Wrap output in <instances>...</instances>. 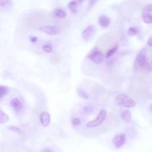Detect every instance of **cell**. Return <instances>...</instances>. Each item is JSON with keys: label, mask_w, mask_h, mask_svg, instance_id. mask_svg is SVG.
Masks as SVG:
<instances>
[{"label": "cell", "mask_w": 152, "mask_h": 152, "mask_svg": "<svg viewBox=\"0 0 152 152\" xmlns=\"http://www.w3.org/2000/svg\"><path fill=\"white\" fill-rule=\"evenodd\" d=\"M134 67L136 69H141L146 72L152 71L151 65L147 60L146 48L141 49L137 54L134 62Z\"/></svg>", "instance_id": "cell-1"}, {"label": "cell", "mask_w": 152, "mask_h": 152, "mask_svg": "<svg viewBox=\"0 0 152 152\" xmlns=\"http://www.w3.org/2000/svg\"><path fill=\"white\" fill-rule=\"evenodd\" d=\"M115 99L118 104L125 108H131L136 106V102L135 101L125 94H118L116 96Z\"/></svg>", "instance_id": "cell-2"}, {"label": "cell", "mask_w": 152, "mask_h": 152, "mask_svg": "<svg viewBox=\"0 0 152 152\" xmlns=\"http://www.w3.org/2000/svg\"><path fill=\"white\" fill-rule=\"evenodd\" d=\"M107 115V112L105 109H102L100 111L96 118L94 120L90 121L86 124V126L88 128H93L102 124L105 120Z\"/></svg>", "instance_id": "cell-3"}, {"label": "cell", "mask_w": 152, "mask_h": 152, "mask_svg": "<svg viewBox=\"0 0 152 152\" xmlns=\"http://www.w3.org/2000/svg\"><path fill=\"white\" fill-rule=\"evenodd\" d=\"M97 29L94 25H89L82 33V37L86 42H89L94 36Z\"/></svg>", "instance_id": "cell-4"}, {"label": "cell", "mask_w": 152, "mask_h": 152, "mask_svg": "<svg viewBox=\"0 0 152 152\" xmlns=\"http://www.w3.org/2000/svg\"><path fill=\"white\" fill-rule=\"evenodd\" d=\"M88 58L93 63L99 64L102 63L104 61L105 57L102 52L97 49H96L93 50V51L89 54Z\"/></svg>", "instance_id": "cell-5"}, {"label": "cell", "mask_w": 152, "mask_h": 152, "mask_svg": "<svg viewBox=\"0 0 152 152\" xmlns=\"http://www.w3.org/2000/svg\"><path fill=\"white\" fill-rule=\"evenodd\" d=\"M39 31L49 35H56L60 33L61 28L57 26L46 25L39 28Z\"/></svg>", "instance_id": "cell-6"}, {"label": "cell", "mask_w": 152, "mask_h": 152, "mask_svg": "<svg viewBox=\"0 0 152 152\" xmlns=\"http://www.w3.org/2000/svg\"><path fill=\"white\" fill-rule=\"evenodd\" d=\"M126 142V136L125 134H121L116 135L112 139V143L114 146L116 148H119L121 147Z\"/></svg>", "instance_id": "cell-7"}, {"label": "cell", "mask_w": 152, "mask_h": 152, "mask_svg": "<svg viewBox=\"0 0 152 152\" xmlns=\"http://www.w3.org/2000/svg\"><path fill=\"white\" fill-rule=\"evenodd\" d=\"M40 121L41 125L44 127H47L49 126L50 122V116L48 112H42L40 114Z\"/></svg>", "instance_id": "cell-8"}, {"label": "cell", "mask_w": 152, "mask_h": 152, "mask_svg": "<svg viewBox=\"0 0 152 152\" xmlns=\"http://www.w3.org/2000/svg\"><path fill=\"white\" fill-rule=\"evenodd\" d=\"M98 23L102 28H106L109 26L111 23V20L108 17L106 16H101L99 17Z\"/></svg>", "instance_id": "cell-9"}, {"label": "cell", "mask_w": 152, "mask_h": 152, "mask_svg": "<svg viewBox=\"0 0 152 152\" xmlns=\"http://www.w3.org/2000/svg\"><path fill=\"white\" fill-rule=\"evenodd\" d=\"M10 105L13 108L17 111H19L23 108V105L20 100L17 98H14L10 101Z\"/></svg>", "instance_id": "cell-10"}, {"label": "cell", "mask_w": 152, "mask_h": 152, "mask_svg": "<svg viewBox=\"0 0 152 152\" xmlns=\"http://www.w3.org/2000/svg\"><path fill=\"white\" fill-rule=\"evenodd\" d=\"M121 118L122 120L125 122H130L131 119V114L129 110H125L121 114Z\"/></svg>", "instance_id": "cell-11"}, {"label": "cell", "mask_w": 152, "mask_h": 152, "mask_svg": "<svg viewBox=\"0 0 152 152\" xmlns=\"http://www.w3.org/2000/svg\"><path fill=\"white\" fill-rule=\"evenodd\" d=\"M77 6L78 4L76 3L75 1H72L71 2H70L68 4V8L69 9L70 11L73 13L75 14L77 12Z\"/></svg>", "instance_id": "cell-12"}, {"label": "cell", "mask_w": 152, "mask_h": 152, "mask_svg": "<svg viewBox=\"0 0 152 152\" xmlns=\"http://www.w3.org/2000/svg\"><path fill=\"white\" fill-rule=\"evenodd\" d=\"M54 15L58 18H64L67 16L66 12L63 9H57L54 11Z\"/></svg>", "instance_id": "cell-13"}, {"label": "cell", "mask_w": 152, "mask_h": 152, "mask_svg": "<svg viewBox=\"0 0 152 152\" xmlns=\"http://www.w3.org/2000/svg\"><path fill=\"white\" fill-rule=\"evenodd\" d=\"M140 33V30L135 27H130L128 29L127 33L130 36L137 35Z\"/></svg>", "instance_id": "cell-14"}, {"label": "cell", "mask_w": 152, "mask_h": 152, "mask_svg": "<svg viewBox=\"0 0 152 152\" xmlns=\"http://www.w3.org/2000/svg\"><path fill=\"white\" fill-rule=\"evenodd\" d=\"M9 120V116L7 114L4 112L3 111H1V115H0V122L1 124L7 123Z\"/></svg>", "instance_id": "cell-15"}, {"label": "cell", "mask_w": 152, "mask_h": 152, "mask_svg": "<svg viewBox=\"0 0 152 152\" xmlns=\"http://www.w3.org/2000/svg\"><path fill=\"white\" fill-rule=\"evenodd\" d=\"M9 92V89L7 86H0V97L3 98L4 96L8 94Z\"/></svg>", "instance_id": "cell-16"}, {"label": "cell", "mask_w": 152, "mask_h": 152, "mask_svg": "<svg viewBox=\"0 0 152 152\" xmlns=\"http://www.w3.org/2000/svg\"><path fill=\"white\" fill-rule=\"evenodd\" d=\"M77 93H78V94L79 95V96L84 99H88L89 98V94L81 88H78Z\"/></svg>", "instance_id": "cell-17"}, {"label": "cell", "mask_w": 152, "mask_h": 152, "mask_svg": "<svg viewBox=\"0 0 152 152\" xmlns=\"http://www.w3.org/2000/svg\"><path fill=\"white\" fill-rule=\"evenodd\" d=\"M118 48V46H115L112 48L111 49H110L108 50V51L107 53V54H106V55H105V58L108 59V58H109V57H111L112 55H114V54L116 53V51L117 50Z\"/></svg>", "instance_id": "cell-18"}, {"label": "cell", "mask_w": 152, "mask_h": 152, "mask_svg": "<svg viewBox=\"0 0 152 152\" xmlns=\"http://www.w3.org/2000/svg\"><path fill=\"white\" fill-rule=\"evenodd\" d=\"M143 21L146 24H151L152 23V15L150 14L146 13L143 14Z\"/></svg>", "instance_id": "cell-19"}, {"label": "cell", "mask_w": 152, "mask_h": 152, "mask_svg": "<svg viewBox=\"0 0 152 152\" xmlns=\"http://www.w3.org/2000/svg\"><path fill=\"white\" fill-rule=\"evenodd\" d=\"M1 7L4 8V9H10V7L12 6V3L9 0H5V1H1Z\"/></svg>", "instance_id": "cell-20"}, {"label": "cell", "mask_w": 152, "mask_h": 152, "mask_svg": "<svg viewBox=\"0 0 152 152\" xmlns=\"http://www.w3.org/2000/svg\"><path fill=\"white\" fill-rule=\"evenodd\" d=\"M42 49L45 53H50L53 51V48L49 45H45L42 47Z\"/></svg>", "instance_id": "cell-21"}, {"label": "cell", "mask_w": 152, "mask_h": 152, "mask_svg": "<svg viewBox=\"0 0 152 152\" xmlns=\"http://www.w3.org/2000/svg\"><path fill=\"white\" fill-rule=\"evenodd\" d=\"M149 12H152V3L146 6L143 10V14H146Z\"/></svg>", "instance_id": "cell-22"}, {"label": "cell", "mask_w": 152, "mask_h": 152, "mask_svg": "<svg viewBox=\"0 0 152 152\" xmlns=\"http://www.w3.org/2000/svg\"><path fill=\"white\" fill-rule=\"evenodd\" d=\"M97 1H98V0H89L88 6H87L88 9H92L95 6V4L97 3Z\"/></svg>", "instance_id": "cell-23"}, {"label": "cell", "mask_w": 152, "mask_h": 152, "mask_svg": "<svg viewBox=\"0 0 152 152\" xmlns=\"http://www.w3.org/2000/svg\"><path fill=\"white\" fill-rule=\"evenodd\" d=\"M71 123L73 125H79L80 124V120L78 118H75L72 120Z\"/></svg>", "instance_id": "cell-24"}, {"label": "cell", "mask_w": 152, "mask_h": 152, "mask_svg": "<svg viewBox=\"0 0 152 152\" xmlns=\"http://www.w3.org/2000/svg\"><path fill=\"white\" fill-rule=\"evenodd\" d=\"M83 111L86 114H90L92 112H93V109L91 107H85L84 109H83Z\"/></svg>", "instance_id": "cell-25"}, {"label": "cell", "mask_w": 152, "mask_h": 152, "mask_svg": "<svg viewBox=\"0 0 152 152\" xmlns=\"http://www.w3.org/2000/svg\"><path fill=\"white\" fill-rule=\"evenodd\" d=\"M9 129L13 131H14V132H17V133H19L20 132V129H18V127H17V126H10V127H9Z\"/></svg>", "instance_id": "cell-26"}, {"label": "cell", "mask_w": 152, "mask_h": 152, "mask_svg": "<svg viewBox=\"0 0 152 152\" xmlns=\"http://www.w3.org/2000/svg\"><path fill=\"white\" fill-rule=\"evenodd\" d=\"M147 45L150 46H152V36H150L147 40Z\"/></svg>", "instance_id": "cell-27"}, {"label": "cell", "mask_w": 152, "mask_h": 152, "mask_svg": "<svg viewBox=\"0 0 152 152\" xmlns=\"http://www.w3.org/2000/svg\"><path fill=\"white\" fill-rule=\"evenodd\" d=\"M37 40H38V38L36 37H35V36H32V37L31 38V41L32 42L35 43V42H37Z\"/></svg>", "instance_id": "cell-28"}, {"label": "cell", "mask_w": 152, "mask_h": 152, "mask_svg": "<svg viewBox=\"0 0 152 152\" xmlns=\"http://www.w3.org/2000/svg\"><path fill=\"white\" fill-rule=\"evenodd\" d=\"M74 1L77 3L78 4H80L82 3H83V2L87 1V0H74Z\"/></svg>", "instance_id": "cell-29"}, {"label": "cell", "mask_w": 152, "mask_h": 152, "mask_svg": "<svg viewBox=\"0 0 152 152\" xmlns=\"http://www.w3.org/2000/svg\"><path fill=\"white\" fill-rule=\"evenodd\" d=\"M43 152H54V151H53L52 150H50V149H46L43 151Z\"/></svg>", "instance_id": "cell-30"}, {"label": "cell", "mask_w": 152, "mask_h": 152, "mask_svg": "<svg viewBox=\"0 0 152 152\" xmlns=\"http://www.w3.org/2000/svg\"><path fill=\"white\" fill-rule=\"evenodd\" d=\"M150 111H152V105L150 106Z\"/></svg>", "instance_id": "cell-31"}, {"label": "cell", "mask_w": 152, "mask_h": 152, "mask_svg": "<svg viewBox=\"0 0 152 152\" xmlns=\"http://www.w3.org/2000/svg\"><path fill=\"white\" fill-rule=\"evenodd\" d=\"M151 65H152V62H151Z\"/></svg>", "instance_id": "cell-32"}]
</instances>
